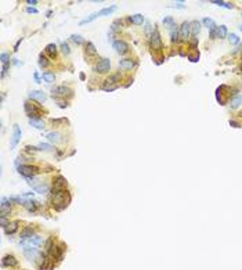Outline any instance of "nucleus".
I'll list each match as a JSON object with an SVG mask.
<instances>
[{
	"mask_svg": "<svg viewBox=\"0 0 242 270\" xmlns=\"http://www.w3.org/2000/svg\"><path fill=\"white\" fill-rule=\"evenodd\" d=\"M18 172H20L22 176H25V178H33L35 175L39 172V169H37L36 166H31V165H21L18 166Z\"/></svg>",
	"mask_w": 242,
	"mask_h": 270,
	"instance_id": "obj_1",
	"label": "nucleus"
},
{
	"mask_svg": "<svg viewBox=\"0 0 242 270\" xmlns=\"http://www.w3.org/2000/svg\"><path fill=\"white\" fill-rule=\"evenodd\" d=\"M40 255H42V252L37 249L36 247H28V248H24V256L28 259V260H36Z\"/></svg>",
	"mask_w": 242,
	"mask_h": 270,
	"instance_id": "obj_2",
	"label": "nucleus"
},
{
	"mask_svg": "<svg viewBox=\"0 0 242 270\" xmlns=\"http://www.w3.org/2000/svg\"><path fill=\"white\" fill-rule=\"evenodd\" d=\"M43 244V238L39 237V236H32L28 240H22L21 241V245L24 248H28V247H39Z\"/></svg>",
	"mask_w": 242,
	"mask_h": 270,
	"instance_id": "obj_3",
	"label": "nucleus"
},
{
	"mask_svg": "<svg viewBox=\"0 0 242 270\" xmlns=\"http://www.w3.org/2000/svg\"><path fill=\"white\" fill-rule=\"evenodd\" d=\"M25 108V112H26V115L29 117V119H36L37 117H39V114H40V111L35 107V104H31L29 101H26L24 105Z\"/></svg>",
	"mask_w": 242,
	"mask_h": 270,
	"instance_id": "obj_4",
	"label": "nucleus"
},
{
	"mask_svg": "<svg viewBox=\"0 0 242 270\" xmlns=\"http://www.w3.org/2000/svg\"><path fill=\"white\" fill-rule=\"evenodd\" d=\"M20 140H21V128H20V125H14L11 141H10V147H11V148H15L17 144L20 143Z\"/></svg>",
	"mask_w": 242,
	"mask_h": 270,
	"instance_id": "obj_5",
	"label": "nucleus"
},
{
	"mask_svg": "<svg viewBox=\"0 0 242 270\" xmlns=\"http://www.w3.org/2000/svg\"><path fill=\"white\" fill-rule=\"evenodd\" d=\"M109 68H111V61H109L108 58H102V60L98 62V65L94 68V71H96V72H100V73H105V72H108L109 71Z\"/></svg>",
	"mask_w": 242,
	"mask_h": 270,
	"instance_id": "obj_6",
	"label": "nucleus"
},
{
	"mask_svg": "<svg viewBox=\"0 0 242 270\" xmlns=\"http://www.w3.org/2000/svg\"><path fill=\"white\" fill-rule=\"evenodd\" d=\"M151 46H152V48H155L156 51H161L162 42H161V36H159V33H158L156 31H154L152 35H151Z\"/></svg>",
	"mask_w": 242,
	"mask_h": 270,
	"instance_id": "obj_7",
	"label": "nucleus"
},
{
	"mask_svg": "<svg viewBox=\"0 0 242 270\" xmlns=\"http://www.w3.org/2000/svg\"><path fill=\"white\" fill-rule=\"evenodd\" d=\"M191 35V22H183L181 26H180V37L183 40H186L187 37H190Z\"/></svg>",
	"mask_w": 242,
	"mask_h": 270,
	"instance_id": "obj_8",
	"label": "nucleus"
},
{
	"mask_svg": "<svg viewBox=\"0 0 242 270\" xmlns=\"http://www.w3.org/2000/svg\"><path fill=\"white\" fill-rule=\"evenodd\" d=\"M112 46H113V48L119 53V54H125V53L129 50V45H127L126 42H123V40H115L112 43Z\"/></svg>",
	"mask_w": 242,
	"mask_h": 270,
	"instance_id": "obj_9",
	"label": "nucleus"
},
{
	"mask_svg": "<svg viewBox=\"0 0 242 270\" xmlns=\"http://www.w3.org/2000/svg\"><path fill=\"white\" fill-rule=\"evenodd\" d=\"M29 97H31L32 100L39 101V103H45L46 98H47V96H46L43 92H40V90H33V92H31L29 93Z\"/></svg>",
	"mask_w": 242,
	"mask_h": 270,
	"instance_id": "obj_10",
	"label": "nucleus"
},
{
	"mask_svg": "<svg viewBox=\"0 0 242 270\" xmlns=\"http://www.w3.org/2000/svg\"><path fill=\"white\" fill-rule=\"evenodd\" d=\"M17 259L12 256V255H6L3 259H1V265H3L4 267H14L17 266Z\"/></svg>",
	"mask_w": 242,
	"mask_h": 270,
	"instance_id": "obj_11",
	"label": "nucleus"
},
{
	"mask_svg": "<svg viewBox=\"0 0 242 270\" xmlns=\"http://www.w3.org/2000/svg\"><path fill=\"white\" fill-rule=\"evenodd\" d=\"M65 184H67V180H65L62 176H58V178L54 179V183H53V190H64Z\"/></svg>",
	"mask_w": 242,
	"mask_h": 270,
	"instance_id": "obj_12",
	"label": "nucleus"
},
{
	"mask_svg": "<svg viewBox=\"0 0 242 270\" xmlns=\"http://www.w3.org/2000/svg\"><path fill=\"white\" fill-rule=\"evenodd\" d=\"M199 31H201V22H199V21H192V22H191V36H192L194 39H197Z\"/></svg>",
	"mask_w": 242,
	"mask_h": 270,
	"instance_id": "obj_13",
	"label": "nucleus"
},
{
	"mask_svg": "<svg viewBox=\"0 0 242 270\" xmlns=\"http://www.w3.org/2000/svg\"><path fill=\"white\" fill-rule=\"evenodd\" d=\"M18 226H20V222H12V223H10L6 229H4V231H6L7 236H12V234L18 230Z\"/></svg>",
	"mask_w": 242,
	"mask_h": 270,
	"instance_id": "obj_14",
	"label": "nucleus"
},
{
	"mask_svg": "<svg viewBox=\"0 0 242 270\" xmlns=\"http://www.w3.org/2000/svg\"><path fill=\"white\" fill-rule=\"evenodd\" d=\"M47 140L48 141H53V143H60L62 139H61V133H58V132H50V133H47Z\"/></svg>",
	"mask_w": 242,
	"mask_h": 270,
	"instance_id": "obj_15",
	"label": "nucleus"
},
{
	"mask_svg": "<svg viewBox=\"0 0 242 270\" xmlns=\"http://www.w3.org/2000/svg\"><path fill=\"white\" fill-rule=\"evenodd\" d=\"M119 67L123 69H132L134 67V62L132 61V58H125L119 61Z\"/></svg>",
	"mask_w": 242,
	"mask_h": 270,
	"instance_id": "obj_16",
	"label": "nucleus"
},
{
	"mask_svg": "<svg viewBox=\"0 0 242 270\" xmlns=\"http://www.w3.org/2000/svg\"><path fill=\"white\" fill-rule=\"evenodd\" d=\"M32 236H35V234H33V230L31 229V227H25V229L21 231V236H20L21 241H22V240H28V238H31Z\"/></svg>",
	"mask_w": 242,
	"mask_h": 270,
	"instance_id": "obj_17",
	"label": "nucleus"
},
{
	"mask_svg": "<svg viewBox=\"0 0 242 270\" xmlns=\"http://www.w3.org/2000/svg\"><path fill=\"white\" fill-rule=\"evenodd\" d=\"M29 125L33 126V128H36V129H45V122L36 118V119H29Z\"/></svg>",
	"mask_w": 242,
	"mask_h": 270,
	"instance_id": "obj_18",
	"label": "nucleus"
},
{
	"mask_svg": "<svg viewBox=\"0 0 242 270\" xmlns=\"http://www.w3.org/2000/svg\"><path fill=\"white\" fill-rule=\"evenodd\" d=\"M241 104H242V96H235V97H232V98H231V101H230V107L232 109L238 108Z\"/></svg>",
	"mask_w": 242,
	"mask_h": 270,
	"instance_id": "obj_19",
	"label": "nucleus"
},
{
	"mask_svg": "<svg viewBox=\"0 0 242 270\" xmlns=\"http://www.w3.org/2000/svg\"><path fill=\"white\" fill-rule=\"evenodd\" d=\"M202 24L205 25L206 28L208 29H214V28H217V25H216V22H214L212 18H209V17H206V18H203L202 20Z\"/></svg>",
	"mask_w": 242,
	"mask_h": 270,
	"instance_id": "obj_20",
	"label": "nucleus"
},
{
	"mask_svg": "<svg viewBox=\"0 0 242 270\" xmlns=\"http://www.w3.org/2000/svg\"><path fill=\"white\" fill-rule=\"evenodd\" d=\"M67 93H69V90L65 87V86H58V87H54L53 89V96L54 94H58V96H65Z\"/></svg>",
	"mask_w": 242,
	"mask_h": 270,
	"instance_id": "obj_21",
	"label": "nucleus"
},
{
	"mask_svg": "<svg viewBox=\"0 0 242 270\" xmlns=\"http://www.w3.org/2000/svg\"><path fill=\"white\" fill-rule=\"evenodd\" d=\"M178 36H180V32H178V29L176 28V25L170 26V37H172V42H177Z\"/></svg>",
	"mask_w": 242,
	"mask_h": 270,
	"instance_id": "obj_22",
	"label": "nucleus"
},
{
	"mask_svg": "<svg viewBox=\"0 0 242 270\" xmlns=\"http://www.w3.org/2000/svg\"><path fill=\"white\" fill-rule=\"evenodd\" d=\"M216 31H217V37H220V39L227 36V26L226 25H220V26H217Z\"/></svg>",
	"mask_w": 242,
	"mask_h": 270,
	"instance_id": "obj_23",
	"label": "nucleus"
},
{
	"mask_svg": "<svg viewBox=\"0 0 242 270\" xmlns=\"http://www.w3.org/2000/svg\"><path fill=\"white\" fill-rule=\"evenodd\" d=\"M116 10V7L115 6H111V7H105V8H102L101 11H98V15H102V17H105V15H109V14H112L113 11Z\"/></svg>",
	"mask_w": 242,
	"mask_h": 270,
	"instance_id": "obj_24",
	"label": "nucleus"
},
{
	"mask_svg": "<svg viewBox=\"0 0 242 270\" xmlns=\"http://www.w3.org/2000/svg\"><path fill=\"white\" fill-rule=\"evenodd\" d=\"M130 21H132L133 24H136V25H141L143 21H144V17H143L141 14H134V15L130 17Z\"/></svg>",
	"mask_w": 242,
	"mask_h": 270,
	"instance_id": "obj_25",
	"label": "nucleus"
},
{
	"mask_svg": "<svg viewBox=\"0 0 242 270\" xmlns=\"http://www.w3.org/2000/svg\"><path fill=\"white\" fill-rule=\"evenodd\" d=\"M22 205H24L29 212H35V211H36V202L35 201H25Z\"/></svg>",
	"mask_w": 242,
	"mask_h": 270,
	"instance_id": "obj_26",
	"label": "nucleus"
},
{
	"mask_svg": "<svg viewBox=\"0 0 242 270\" xmlns=\"http://www.w3.org/2000/svg\"><path fill=\"white\" fill-rule=\"evenodd\" d=\"M46 53H47V54H50L51 57H54V56H56V53H57V46L54 45V43H50V45H47V46H46Z\"/></svg>",
	"mask_w": 242,
	"mask_h": 270,
	"instance_id": "obj_27",
	"label": "nucleus"
},
{
	"mask_svg": "<svg viewBox=\"0 0 242 270\" xmlns=\"http://www.w3.org/2000/svg\"><path fill=\"white\" fill-rule=\"evenodd\" d=\"M212 3L216 4V6H220V7H226V8H234V6L231 3H226V1H222V0H212Z\"/></svg>",
	"mask_w": 242,
	"mask_h": 270,
	"instance_id": "obj_28",
	"label": "nucleus"
},
{
	"mask_svg": "<svg viewBox=\"0 0 242 270\" xmlns=\"http://www.w3.org/2000/svg\"><path fill=\"white\" fill-rule=\"evenodd\" d=\"M97 17H100V15H98V12H94V14H91V15H89V17H86L85 20H82V21H80V25L89 24V22H91V21H94V20H96Z\"/></svg>",
	"mask_w": 242,
	"mask_h": 270,
	"instance_id": "obj_29",
	"label": "nucleus"
},
{
	"mask_svg": "<svg viewBox=\"0 0 242 270\" xmlns=\"http://www.w3.org/2000/svg\"><path fill=\"white\" fill-rule=\"evenodd\" d=\"M47 190H48V187H47V184H45V183H42V184H37L36 187H35V191H36V193H40V194L47 193Z\"/></svg>",
	"mask_w": 242,
	"mask_h": 270,
	"instance_id": "obj_30",
	"label": "nucleus"
},
{
	"mask_svg": "<svg viewBox=\"0 0 242 270\" xmlns=\"http://www.w3.org/2000/svg\"><path fill=\"white\" fill-rule=\"evenodd\" d=\"M86 51L89 53V54H91V56H96V47H94V45L91 43V42H87V45H86Z\"/></svg>",
	"mask_w": 242,
	"mask_h": 270,
	"instance_id": "obj_31",
	"label": "nucleus"
},
{
	"mask_svg": "<svg viewBox=\"0 0 242 270\" xmlns=\"http://www.w3.org/2000/svg\"><path fill=\"white\" fill-rule=\"evenodd\" d=\"M118 81H119V73H115V75H112V76L109 78L108 81L105 82L104 87H107V86H108V85H112V83H116Z\"/></svg>",
	"mask_w": 242,
	"mask_h": 270,
	"instance_id": "obj_32",
	"label": "nucleus"
},
{
	"mask_svg": "<svg viewBox=\"0 0 242 270\" xmlns=\"http://www.w3.org/2000/svg\"><path fill=\"white\" fill-rule=\"evenodd\" d=\"M43 79H45V82H47V83H51V82H54V73L43 72Z\"/></svg>",
	"mask_w": 242,
	"mask_h": 270,
	"instance_id": "obj_33",
	"label": "nucleus"
},
{
	"mask_svg": "<svg viewBox=\"0 0 242 270\" xmlns=\"http://www.w3.org/2000/svg\"><path fill=\"white\" fill-rule=\"evenodd\" d=\"M228 40H230L231 45H239V37L235 33H231L230 36H228Z\"/></svg>",
	"mask_w": 242,
	"mask_h": 270,
	"instance_id": "obj_34",
	"label": "nucleus"
},
{
	"mask_svg": "<svg viewBox=\"0 0 242 270\" xmlns=\"http://www.w3.org/2000/svg\"><path fill=\"white\" fill-rule=\"evenodd\" d=\"M71 39H72V42H75L76 45H82V43H83V37L79 36V35H72Z\"/></svg>",
	"mask_w": 242,
	"mask_h": 270,
	"instance_id": "obj_35",
	"label": "nucleus"
},
{
	"mask_svg": "<svg viewBox=\"0 0 242 270\" xmlns=\"http://www.w3.org/2000/svg\"><path fill=\"white\" fill-rule=\"evenodd\" d=\"M0 58H1V62H3V65H6L8 62V60H10V56H8L7 53H3Z\"/></svg>",
	"mask_w": 242,
	"mask_h": 270,
	"instance_id": "obj_36",
	"label": "nucleus"
},
{
	"mask_svg": "<svg viewBox=\"0 0 242 270\" xmlns=\"http://www.w3.org/2000/svg\"><path fill=\"white\" fill-rule=\"evenodd\" d=\"M163 24H165V25H169V26H173V25H174L173 18H172V17H167V18H165V20H163Z\"/></svg>",
	"mask_w": 242,
	"mask_h": 270,
	"instance_id": "obj_37",
	"label": "nucleus"
},
{
	"mask_svg": "<svg viewBox=\"0 0 242 270\" xmlns=\"http://www.w3.org/2000/svg\"><path fill=\"white\" fill-rule=\"evenodd\" d=\"M47 60H46V57H43V56H40V58H39V65L40 67H47Z\"/></svg>",
	"mask_w": 242,
	"mask_h": 270,
	"instance_id": "obj_38",
	"label": "nucleus"
},
{
	"mask_svg": "<svg viewBox=\"0 0 242 270\" xmlns=\"http://www.w3.org/2000/svg\"><path fill=\"white\" fill-rule=\"evenodd\" d=\"M39 148L45 150V151H50V150H53V147L50 144H43V143H42V144H39Z\"/></svg>",
	"mask_w": 242,
	"mask_h": 270,
	"instance_id": "obj_39",
	"label": "nucleus"
},
{
	"mask_svg": "<svg viewBox=\"0 0 242 270\" xmlns=\"http://www.w3.org/2000/svg\"><path fill=\"white\" fill-rule=\"evenodd\" d=\"M169 7H177V8H184L186 6L183 4V1H177V3H172Z\"/></svg>",
	"mask_w": 242,
	"mask_h": 270,
	"instance_id": "obj_40",
	"label": "nucleus"
},
{
	"mask_svg": "<svg viewBox=\"0 0 242 270\" xmlns=\"http://www.w3.org/2000/svg\"><path fill=\"white\" fill-rule=\"evenodd\" d=\"M61 48H62L64 54H69V51H71V50H69V46L67 45V43H62V45H61Z\"/></svg>",
	"mask_w": 242,
	"mask_h": 270,
	"instance_id": "obj_41",
	"label": "nucleus"
},
{
	"mask_svg": "<svg viewBox=\"0 0 242 270\" xmlns=\"http://www.w3.org/2000/svg\"><path fill=\"white\" fill-rule=\"evenodd\" d=\"M210 37H212V39H216V37H217V31H216V28L210 29Z\"/></svg>",
	"mask_w": 242,
	"mask_h": 270,
	"instance_id": "obj_42",
	"label": "nucleus"
},
{
	"mask_svg": "<svg viewBox=\"0 0 242 270\" xmlns=\"http://www.w3.org/2000/svg\"><path fill=\"white\" fill-rule=\"evenodd\" d=\"M8 225H10V223L7 222V219H6V218H1V227H3V229H6Z\"/></svg>",
	"mask_w": 242,
	"mask_h": 270,
	"instance_id": "obj_43",
	"label": "nucleus"
},
{
	"mask_svg": "<svg viewBox=\"0 0 242 270\" xmlns=\"http://www.w3.org/2000/svg\"><path fill=\"white\" fill-rule=\"evenodd\" d=\"M188 58H190L191 62H197L199 60V56H188Z\"/></svg>",
	"mask_w": 242,
	"mask_h": 270,
	"instance_id": "obj_44",
	"label": "nucleus"
},
{
	"mask_svg": "<svg viewBox=\"0 0 242 270\" xmlns=\"http://www.w3.org/2000/svg\"><path fill=\"white\" fill-rule=\"evenodd\" d=\"M230 125L232 126V128H241V125H239L238 122H235V121H230Z\"/></svg>",
	"mask_w": 242,
	"mask_h": 270,
	"instance_id": "obj_45",
	"label": "nucleus"
},
{
	"mask_svg": "<svg viewBox=\"0 0 242 270\" xmlns=\"http://www.w3.org/2000/svg\"><path fill=\"white\" fill-rule=\"evenodd\" d=\"M26 11H28V12H33V14H37V10L35 7H28V8H26Z\"/></svg>",
	"mask_w": 242,
	"mask_h": 270,
	"instance_id": "obj_46",
	"label": "nucleus"
},
{
	"mask_svg": "<svg viewBox=\"0 0 242 270\" xmlns=\"http://www.w3.org/2000/svg\"><path fill=\"white\" fill-rule=\"evenodd\" d=\"M26 3H28V4H32V6H35V4H37V1H36V0H28Z\"/></svg>",
	"mask_w": 242,
	"mask_h": 270,
	"instance_id": "obj_47",
	"label": "nucleus"
},
{
	"mask_svg": "<svg viewBox=\"0 0 242 270\" xmlns=\"http://www.w3.org/2000/svg\"><path fill=\"white\" fill-rule=\"evenodd\" d=\"M239 31H242V25H239Z\"/></svg>",
	"mask_w": 242,
	"mask_h": 270,
	"instance_id": "obj_48",
	"label": "nucleus"
},
{
	"mask_svg": "<svg viewBox=\"0 0 242 270\" xmlns=\"http://www.w3.org/2000/svg\"><path fill=\"white\" fill-rule=\"evenodd\" d=\"M241 15H242V12H241Z\"/></svg>",
	"mask_w": 242,
	"mask_h": 270,
	"instance_id": "obj_49",
	"label": "nucleus"
},
{
	"mask_svg": "<svg viewBox=\"0 0 242 270\" xmlns=\"http://www.w3.org/2000/svg\"><path fill=\"white\" fill-rule=\"evenodd\" d=\"M241 69H242V67H241Z\"/></svg>",
	"mask_w": 242,
	"mask_h": 270,
	"instance_id": "obj_50",
	"label": "nucleus"
}]
</instances>
